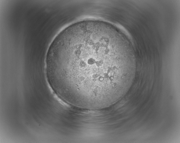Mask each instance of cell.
I'll list each match as a JSON object with an SVG mask.
<instances>
[{
	"instance_id": "cell-1",
	"label": "cell",
	"mask_w": 180,
	"mask_h": 143,
	"mask_svg": "<svg viewBox=\"0 0 180 143\" xmlns=\"http://www.w3.org/2000/svg\"><path fill=\"white\" fill-rule=\"evenodd\" d=\"M101 30L69 33L50 50L46 64L55 93L78 107L109 106L126 94L134 80L135 63L128 48Z\"/></svg>"
}]
</instances>
